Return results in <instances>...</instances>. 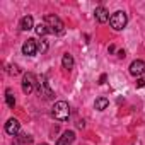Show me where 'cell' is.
<instances>
[{
	"instance_id": "obj_17",
	"label": "cell",
	"mask_w": 145,
	"mask_h": 145,
	"mask_svg": "<svg viewBox=\"0 0 145 145\" xmlns=\"http://www.w3.org/2000/svg\"><path fill=\"white\" fill-rule=\"evenodd\" d=\"M7 72H9L10 75H17L19 72H21V70H19V68H17L16 65H9V67H7Z\"/></svg>"
},
{
	"instance_id": "obj_14",
	"label": "cell",
	"mask_w": 145,
	"mask_h": 145,
	"mask_svg": "<svg viewBox=\"0 0 145 145\" xmlns=\"http://www.w3.org/2000/svg\"><path fill=\"white\" fill-rule=\"evenodd\" d=\"M5 101H7V106L14 109V106H16V97H14L12 89H7V91H5Z\"/></svg>"
},
{
	"instance_id": "obj_1",
	"label": "cell",
	"mask_w": 145,
	"mask_h": 145,
	"mask_svg": "<svg viewBox=\"0 0 145 145\" xmlns=\"http://www.w3.org/2000/svg\"><path fill=\"white\" fill-rule=\"evenodd\" d=\"M44 24L48 26L51 34H63L65 33V24L60 17H56L55 14H46L44 16Z\"/></svg>"
},
{
	"instance_id": "obj_3",
	"label": "cell",
	"mask_w": 145,
	"mask_h": 145,
	"mask_svg": "<svg viewBox=\"0 0 145 145\" xmlns=\"http://www.w3.org/2000/svg\"><path fill=\"white\" fill-rule=\"evenodd\" d=\"M109 24H111V27H113L114 31H123V29L126 27V24H128V16H126L123 10H118V12H114V14L111 16Z\"/></svg>"
},
{
	"instance_id": "obj_11",
	"label": "cell",
	"mask_w": 145,
	"mask_h": 145,
	"mask_svg": "<svg viewBox=\"0 0 145 145\" xmlns=\"http://www.w3.org/2000/svg\"><path fill=\"white\" fill-rule=\"evenodd\" d=\"M74 65H75V61H74V56H72V55H68V53H65L63 55V58H61V67L65 68V70H72V68H74Z\"/></svg>"
},
{
	"instance_id": "obj_6",
	"label": "cell",
	"mask_w": 145,
	"mask_h": 145,
	"mask_svg": "<svg viewBox=\"0 0 145 145\" xmlns=\"http://www.w3.org/2000/svg\"><path fill=\"white\" fill-rule=\"evenodd\" d=\"M36 51H38V41L33 39V38H29V39L22 44V53H24L26 56H34Z\"/></svg>"
},
{
	"instance_id": "obj_16",
	"label": "cell",
	"mask_w": 145,
	"mask_h": 145,
	"mask_svg": "<svg viewBox=\"0 0 145 145\" xmlns=\"http://www.w3.org/2000/svg\"><path fill=\"white\" fill-rule=\"evenodd\" d=\"M38 50H39L41 53H44V51L48 50V43H46L44 39H41V41H38Z\"/></svg>"
},
{
	"instance_id": "obj_20",
	"label": "cell",
	"mask_w": 145,
	"mask_h": 145,
	"mask_svg": "<svg viewBox=\"0 0 145 145\" xmlns=\"http://www.w3.org/2000/svg\"><path fill=\"white\" fill-rule=\"evenodd\" d=\"M118 56H120V58H125V56H126V51H125V50H120V51H118Z\"/></svg>"
},
{
	"instance_id": "obj_13",
	"label": "cell",
	"mask_w": 145,
	"mask_h": 145,
	"mask_svg": "<svg viewBox=\"0 0 145 145\" xmlns=\"http://www.w3.org/2000/svg\"><path fill=\"white\" fill-rule=\"evenodd\" d=\"M108 106H109V99H108V97H97L96 103H94V108H96L97 111H104Z\"/></svg>"
},
{
	"instance_id": "obj_4",
	"label": "cell",
	"mask_w": 145,
	"mask_h": 145,
	"mask_svg": "<svg viewBox=\"0 0 145 145\" xmlns=\"http://www.w3.org/2000/svg\"><path fill=\"white\" fill-rule=\"evenodd\" d=\"M38 84H39V82L36 80V75L31 74V72H27V74H24V79H22V92L29 96V94L34 91V87H36Z\"/></svg>"
},
{
	"instance_id": "obj_5",
	"label": "cell",
	"mask_w": 145,
	"mask_h": 145,
	"mask_svg": "<svg viewBox=\"0 0 145 145\" xmlns=\"http://www.w3.org/2000/svg\"><path fill=\"white\" fill-rule=\"evenodd\" d=\"M130 74L135 75L137 79H138L140 75H143V74H145V61H143V60H135V61H131V65H130Z\"/></svg>"
},
{
	"instance_id": "obj_12",
	"label": "cell",
	"mask_w": 145,
	"mask_h": 145,
	"mask_svg": "<svg viewBox=\"0 0 145 145\" xmlns=\"http://www.w3.org/2000/svg\"><path fill=\"white\" fill-rule=\"evenodd\" d=\"M33 27H34L33 17H31V16H24V17L21 19V29H22V31H31Z\"/></svg>"
},
{
	"instance_id": "obj_8",
	"label": "cell",
	"mask_w": 145,
	"mask_h": 145,
	"mask_svg": "<svg viewBox=\"0 0 145 145\" xmlns=\"http://www.w3.org/2000/svg\"><path fill=\"white\" fill-rule=\"evenodd\" d=\"M94 14H96V19H97V22H101V24H104V22H108V21L111 19V17H109V10H108L106 7H103V5L96 7Z\"/></svg>"
},
{
	"instance_id": "obj_9",
	"label": "cell",
	"mask_w": 145,
	"mask_h": 145,
	"mask_svg": "<svg viewBox=\"0 0 145 145\" xmlns=\"http://www.w3.org/2000/svg\"><path fill=\"white\" fill-rule=\"evenodd\" d=\"M19 130H21V123H19L16 118H10V120L5 123V131H7L9 135L16 137V135L19 133Z\"/></svg>"
},
{
	"instance_id": "obj_21",
	"label": "cell",
	"mask_w": 145,
	"mask_h": 145,
	"mask_svg": "<svg viewBox=\"0 0 145 145\" xmlns=\"http://www.w3.org/2000/svg\"><path fill=\"white\" fill-rule=\"evenodd\" d=\"M106 79H108V75H106V74H103V75H101V79H99V84H104V82H106Z\"/></svg>"
},
{
	"instance_id": "obj_7",
	"label": "cell",
	"mask_w": 145,
	"mask_h": 145,
	"mask_svg": "<svg viewBox=\"0 0 145 145\" xmlns=\"http://www.w3.org/2000/svg\"><path fill=\"white\" fill-rule=\"evenodd\" d=\"M74 140H75V133L72 131V130H67V131H63V135L56 140V145H72V143H74Z\"/></svg>"
},
{
	"instance_id": "obj_22",
	"label": "cell",
	"mask_w": 145,
	"mask_h": 145,
	"mask_svg": "<svg viewBox=\"0 0 145 145\" xmlns=\"http://www.w3.org/2000/svg\"><path fill=\"white\" fill-rule=\"evenodd\" d=\"M39 145H48V143H39Z\"/></svg>"
},
{
	"instance_id": "obj_10",
	"label": "cell",
	"mask_w": 145,
	"mask_h": 145,
	"mask_svg": "<svg viewBox=\"0 0 145 145\" xmlns=\"http://www.w3.org/2000/svg\"><path fill=\"white\" fill-rule=\"evenodd\" d=\"M38 91H39V94H41L44 99H53V96H55L53 91L50 89V86H48V82H46L44 79H43V82L38 84Z\"/></svg>"
},
{
	"instance_id": "obj_19",
	"label": "cell",
	"mask_w": 145,
	"mask_h": 145,
	"mask_svg": "<svg viewBox=\"0 0 145 145\" xmlns=\"http://www.w3.org/2000/svg\"><path fill=\"white\" fill-rule=\"evenodd\" d=\"M135 86L137 87H145V77H138L137 82H135Z\"/></svg>"
},
{
	"instance_id": "obj_2",
	"label": "cell",
	"mask_w": 145,
	"mask_h": 145,
	"mask_svg": "<svg viewBox=\"0 0 145 145\" xmlns=\"http://www.w3.org/2000/svg\"><path fill=\"white\" fill-rule=\"evenodd\" d=\"M51 116L55 120H58V121H67L70 118V106H68V103H65V101L55 103V106L51 109Z\"/></svg>"
},
{
	"instance_id": "obj_18",
	"label": "cell",
	"mask_w": 145,
	"mask_h": 145,
	"mask_svg": "<svg viewBox=\"0 0 145 145\" xmlns=\"http://www.w3.org/2000/svg\"><path fill=\"white\" fill-rule=\"evenodd\" d=\"M19 138H21L22 143H27V145L33 143V137H31V135H19Z\"/></svg>"
},
{
	"instance_id": "obj_15",
	"label": "cell",
	"mask_w": 145,
	"mask_h": 145,
	"mask_svg": "<svg viewBox=\"0 0 145 145\" xmlns=\"http://www.w3.org/2000/svg\"><path fill=\"white\" fill-rule=\"evenodd\" d=\"M34 29H36V34H38V36H41V38H43V36H46V34L50 33V29H48V26H46L44 22H39Z\"/></svg>"
}]
</instances>
